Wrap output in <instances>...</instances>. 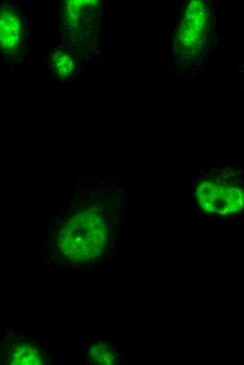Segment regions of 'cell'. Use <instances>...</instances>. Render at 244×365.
Returning <instances> with one entry per match:
<instances>
[{"instance_id":"obj_1","label":"cell","mask_w":244,"mask_h":365,"mask_svg":"<svg viewBox=\"0 0 244 365\" xmlns=\"http://www.w3.org/2000/svg\"><path fill=\"white\" fill-rule=\"evenodd\" d=\"M57 218L48 239L55 263L79 268L102 255L109 237V222L102 211L72 208Z\"/></svg>"},{"instance_id":"obj_2","label":"cell","mask_w":244,"mask_h":365,"mask_svg":"<svg viewBox=\"0 0 244 365\" xmlns=\"http://www.w3.org/2000/svg\"><path fill=\"white\" fill-rule=\"evenodd\" d=\"M50 358L45 343L36 336L8 331L0 337V364H48Z\"/></svg>"},{"instance_id":"obj_3","label":"cell","mask_w":244,"mask_h":365,"mask_svg":"<svg viewBox=\"0 0 244 365\" xmlns=\"http://www.w3.org/2000/svg\"><path fill=\"white\" fill-rule=\"evenodd\" d=\"M196 197L199 205L208 213L229 215L239 212L243 206V192L237 185L217 178L198 184Z\"/></svg>"},{"instance_id":"obj_4","label":"cell","mask_w":244,"mask_h":365,"mask_svg":"<svg viewBox=\"0 0 244 365\" xmlns=\"http://www.w3.org/2000/svg\"><path fill=\"white\" fill-rule=\"evenodd\" d=\"M25 36L24 24L16 8L0 6V53L10 58L20 53Z\"/></svg>"},{"instance_id":"obj_5","label":"cell","mask_w":244,"mask_h":365,"mask_svg":"<svg viewBox=\"0 0 244 365\" xmlns=\"http://www.w3.org/2000/svg\"><path fill=\"white\" fill-rule=\"evenodd\" d=\"M84 355L88 362L94 364H114L121 355L116 346L103 340H91L84 346Z\"/></svg>"},{"instance_id":"obj_6","label":"cell","mask_w":244,"mask_h":365,"mask_svg":"<svg viewBox=\"0 0 244 365\" xmlns=\"http://www.w3.org/2000/svg\"><path fill=\"white\" fill-rule=\"evenodd\" d=\"M51 68L61 79H67L73 74L74 62L72 57L64 51L57 52L51 59Z\"/></svg>"}]
</instances>
